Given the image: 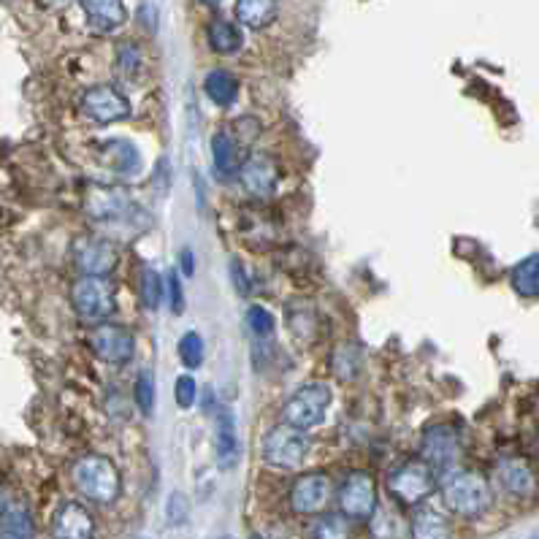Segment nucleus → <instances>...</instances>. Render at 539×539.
Masks as SVG:
<instances>
[{"label":"nucleus","mask_w":539,"mask_h":539,"mask_svg":"<svg viewBox=\"0 0 539 539\" xmlns=\"http://www.w3.org/2000/svg\"><path fill=\"white\" fill-rule=\"evenodd\" d=\"M71 301H74L76 315L82 317L84 323H109V317L117 312V301H114L112 285L106 277H82L76 279L74 290H71Z\"/></svg>","instance_id":"obj_6"},{"label":"nucleus","mask_w":539,"mask_h":539,"mask_svg":"<svg viewBox=\"0 0 539 539\" xmlns=\"http://www.w3.org/2000/svg\"><path fill=\"white\" fill-rule=\"evenodd\" d=\"M182 269H185L187 277H193V271H196V266H193V252L190 250H182Z\"/></svg>","instance_id":"obj_34"},{"label":"nucleus","mask_w":539,"mask_h":539,"mask_svg":"<svg viewBox=\"0 0 539 539\" xmlns=\"http://www.w3.org/2000/svg\"><path fill=\"white\" fill-rule=\"evenodd\" d=\"M74 485L84 499L95 504H114L122 493L120 469L109 456L90 453L74 464Z\"/></svg>","instance_id":"obj_2"},{"label":"nucleus","mask_w":539,"mask_h":539,"mask_svg":"<svg viewBox=\"0 0 539 539\" xmlns=\"http://www.w3.org/2000/svg\"><path fill=\"white\" fill-rule=\"evenodd\" d=\"M179 358L187 369H198L204 363V339L196 331H187L179 339Z\"/></svg>","instance_id":"obj_28"},{"label":"nucleus","mask_w":539,"mask_h":539,"mask_svg":"<svg viewBox=\"0 0 539 539\" xmlns=\"http://www.w3.org/2000/svg\"><path fill=\"white\" fill-rule=\"evenodd\" d=\"M74 261L84 277H109L117 269V247L98 236H84L74 244Z\"/></svg>","instance_id":"obj_12"},{"label":"nucleus","mask_w":539,"mask_h":539,"mask_svg":"<svg viewBox=\"0 0 539 539\" xmlns=\"http://www.w3.org/2000/svg\"><path fill=\"white\" fill-rule=\"evenodd\" d=\"M95 521L79 502L60 504L52 515V539H93Z\"/></svg>","instance_id":"obj_15"},{"label":"nucleus","mask_w":539,"mask_h":539,"mask_svg":"<svg viewBox=\"0 0 539 539\" xmlns=\"http://www.w3.org/2000/svg\"><path fill=\"white\" fill-rule=\"evenodd\" d=\"M309 537L312 539H353V526L350 518H344L342 512H326L317 515L312 526H309Z\"/></svg>","instance_id":"obj_26"},{"label":"nucleus","mask_w":539,"mask_h":539,"mask_svg":"<svg viewBox=\"0 0 539 539\" xmlns=\"http://www.w3.org/2000/svg\"><path fill=\"white\" fill-rule=\"evenodd\" d=\"M214 450H217V464L223 469H231L239 458V437L228 409H217L214 415Z\"/></svg>","instance_id":"obj_17"},{"label":"nucleus","mask_w":539,"mask_h":539,"mask_svg":"<svg viewBox=\"0 0 539 539\" xmlns=\"http://www.w3.org/2000/svg\"><path fill=\"white\" fill-rule=\"evenodd\" d=\"M510 285L521 298L539 301V252H534V255L512 266Z\"/></svg>","instance_id":"obj_22"},{"label":"nucleus","mask_w":539,"mask_h":539,"mask_svg":"<svg viewBox=\"0 0 539 539\" xmlns=\"http://www.w3.org/2000/svg\"><path fill=\"white\" fill-rule=\"evenodd\" d=\"M437 488V472L423 458H407L388 474V493L401 507H418Z\"/></svg>","instance_id":"obj_3"},{"label":"nucleus","mask_w":539,"mask_h":539,"mask_svg":"<svg viewBox=\"0 0 539 539\" xmlns=\"http://www.w3.org/2000/svg\"><path fill=\"white\" fill-rule=\"evenodd\" d=\"M82 9L84 17H87V25L95 33H114L128 19L125 0H82Z\"/></svg>","instance_id":"obj_16"},{"label":"nucleus","mask_w":539,"mask_h":539,"mask_svg":"<svg viewBox=\"0 0 539 539\" xmlns=\"http://www.w3.org/2000/svg\"><path fill=\"white\" fill-rule=\"evenodd\" d=\"M212 160L214 171L220 179L239 177L242 158H239V144L228 131H217L212 139Z\"/></svg>","instance_id":"obj_20"},{"label":"nucleus","mask_w":539,"mask_h":539,"mask_svg":"<svg viewBox=\"0 0 539 539\" xmlns=\"http://www.w3.org/2000/svg\"><path fill=\"white\" fill-rule=\"evenodd\" d=\"M496 483L502 485V491L512 499H531V496H537L539 480L537 472H534V466H531L529 458L523 456H504L496 461Z\"/></svg>","instance_id":"obj_10"},{"label":"nucleus","mask_w":539,"mask_h":539,"mask_svg":"<svg viewBox=\"0 0 539 539\" xmlns=\"http://www.w3.org/2000/svg\"><path fill=\"white\" fill-rule=\"evenodd\" d=\"M223 539H233V537H223Z\"/></svg>","instance_id":"obj_37"},{"label":"nucleus","mask_w":539,"mask_h":539,"mask_svg":"<svg viewBox=\"0 0 539 539\" xmlns=\"http://www.w3.org/2000/svg\"><path fill=\"white\" fill-rule=\"evenodd\" d=\"M209 44L217 55H233V52H239L244 44L242 30L236 28L233 22L228 19H214L212 25H209Z\"/></svg>","instance_id":"obj_25"},{"label":"nucleus","mask_w":539,"mask_h":539,"mask_svg":"<svg viewBox=\"0 0 539 539\" xmlns=\"http://www.w3.org/2000/svg\"><path fill=\"white\" fill-rule=\"evenodd\" d=\"M250 539H263V537H261V534H252V537H250Z\"/></svg>","instance_id":"obj_36"},{"label":"nucleus","mask_w":539,"mask_h":539,"mask_svg":"<svg viewBox=\"0 0 539 539\" xmlns=\"http://www.w3.org/2000/svg\"><path fill=\"white\" fill-rule=\"evenodd\" d=\"M201 3H204V6H217L220 0H201Z\"/></svg>","instance_id":"obj_35"},{"label":"nucleus","mask_w":539,"mask_h":539,"mask_svg":"<svg viewBox=\"0 0 539 539\" xmlns=\"http://www.w3.org/2000/svg\"><path fill=\"white\" fill-rule=\"evenodd\" d=\"M204 93L214 106L228 109V106H233L236 98H239V79H236L231 71H225V68H214V71L206 74Z\"/></svg>","instance_id":"obj_21"},{"label":"nucleus","mask_w":539,"mask_h":539,"mask_svg":"<svg viewBox=\"0 0 539 539\" xmlns=\"http://www.w3.org/2000/svg\"><path fill=\"white\" fill-rule=\"evenodd\" d=\"M450 523L434 507H415L409 518V537L412 539H450Z\"/></svg>","instance_id":"obj_19"},{"label":"nucleus","mask_w":539,"mask_h":539,"mask_svg":"<svg viewBox=\"0 0 539 539\" xmlns=\"http://www.w3.org/2000/svg\"><path fill=\"white\" fill-rule=\"evenodd\" d=\"M139 293H141V304L149 312H155L163 301V279L155 269H144L141 271V282H139Z\"/></svg>","instance_id":"obj_27"},{"label":"nucleus","mask_w":539,"mask_h":539,"mask_svg":"<svg viewBox=\"0 0 539 539\" xmlns=\"http://www.w3.org/2000/svg\"><path fill=\"white\" fill-rule=\"evenodd\" d=\"M290 510L298 515H317L331 499V480L326 472H307L290 485Z\"/></svg>","instance_id":"obj_13"},{"label":"nucleus","mask_w":539,"mask_h":539,"mask_svg":"<svg viewBox=\"0 0 539 539\" xmlns=\"http://www.w3.org/2000/svg\"><path fill=\"white\" fill-rule=\"evenodd\" d=\"M247 326H250L252 334L271 336L277 323H274V315H271L269 309L261 307V304H252V307L247 309Z\"/></svg>","instance_id":"obj_29"},{"label":"nucleus","mask_w":539,"mask_h":539,"mask_svg":"<svg viewBox=\"0 0 539 539\" xmlns=\"http://www.w3.org/2000/svg\"><path fill=\"white\" fill-rule=\"evenodd\" d=\"M90 344H93L95 355L101 361L112 363V366H125L131 363L133 353H136V339L125 326H114V323H101L90 334Z\"/></svg>","instance_id":"obj_11"},{"label":"nucleus","mask_w":539,"mask_h":539,"mask_svg":"<svg viewBox=\"0 0 539 539\" xmlns=\"http://www.w3.org/2000/svg\"><path fill=\"white\" fill-rule=\"evenodd\" d=\"M174 396H177V404L182 409H190L198 399V385L190 374H182L177 380V388H174Z\"/></svg>","instance_id":"obj_33"},{"label":"nucleus","mask_w":539,"mask_h":539,"mask_svg":"<svg viewBox=\"0 0 539 539\" xmlns=\"http://www.w3.org/2000/svg\"><path fill=\"white\" fill-rule=\"evenodd\" d=\"M166 298H168V307H171L174 315H182V312H185V290H182V279H179L177 271H168Z\"/></svg>","instance_id":"obj_31"},{"label":"nucleus","mask_w":539,"mask_h":539,"mask_svg":"<svg viewBox=\"0 0 539 539\" xmlns=\"http://www.w3.org/2000/svg\"><path fill=\"white\" fill-rule=\"evenodd\" d=\"M531 539H539V537H531Z\"/></svg>","instance_id":"obj_38"},{"label":"nucleus","mask_w":539,"mask_h":539,"mask_svg":"<svg viewBox=\"0 0 539 539\" xmlns=\"http://www.w3.org/2000/svg\"><path fill=\"white\" fill-rule=\"evenodd\" d=\"M331 399H334V393H331L326 382H307L285 401L282 418H285L288 426L298 428V431H312L326 420Z\"/></svg>","instance_id":"obj_4"},{"label":"nucleus","mask_w":539,"mask_h":539,"mask_svg":"<svg viewBox=\"0 0 539 539\" xmlns=\"http://www.w3.org/2000/svg\"><path fill=\"white\" fill-rule=\"evenodd\" d=\"M79 109L95 125H114L131 117V101L114 84H95L90 90H84Z\"/></svg>","instance_id":"obj_7"},{"label":"nucleus","mask_w":539,"mask_h":539,"mask_svg":"<svg viewBox=\"0 0 539 539\" xmlns=\"http://www.w3.org/2000/svg\"><path fill=\"white\" fill-rule=\"evenodd\" d=\"M187 512H190V504H187V499L182 496L179 491H174L171 496H168L166 502V518L171 526H182V523L187 521Z\"/></svg>","instance_id":"obj_32"},{"label":"nucleus","mask_w":539,"mask_h":539,"mask_svg":"<svg viewBox=\"0 0 539 539\" xmlns=\"http://www.w3.org/2000/svg\"><path fill=\"white\" fill-rule=\"evenodd\" d=\"M339 512L350 521H369L377 510V483L369 472L355 469L339 485Z\"/></svg>","instance_id":"obj_8"},{"label":"nucleus","mask_w":539,"mask_h":539,"mask_svg":"<svg viewBox=\"0 0 539 539\" xmlns=\"http://www.w3.org/2000/svg\"><path fill=\"white\" fill-rule=\"evenodd\" d=\"M261 456L274 469H298L309 456L307 431H298L288 423L269 428L263 434Z\"/></svg>","instance_id":"obj_5"},{"label":"nucleus","mask_w":539,"mask_h":539,"mask_svg":"<svg viewBox=\"0 0 539 539\" xmlns=\"http://www.w3.org/2000/svg\"><path fill=\"white\" fill-rule=\"evenodd\" d=\"M439 491L447 510L458 518H483L493 507L491 480L474 469H450Z\"/></svg>","instance_id":"obj_1"},{"label":"nucleus","mask_w":539,"mask_h":539,"mask_svg":"<svg viewBox=\"0 0 539 539\" xmlns=\"http://www.w3.org/2000/svg\"><path fill=\"white\" fill-rule=\"evenodd\" d=\"M136 404L144 415H152V409H155V377L149 369L141 372L136 380Z\"/></svg>","instance_id":"obj_30"},{"label":"nucleus","mask_w":539,"mask_h":539,"mask_svg":"<svg viewBox=\"0 0 539 539\" xmlns=\"http://www.w3.org/2000/svg\"><path fill=\"white\" fill-rule=\"evenodd\" d=\"M33 534L30 512L14 499H0V539H33Z\"/></svg>","instance_id":"obj_18"},{"label":"nucleus","mask_w":539,"mask_h":539,"mask_svg":"<svg viewBox=\"0 0 539 539\" xmlns=\"http://www.w3.org/2000/svg\"><path fill=\"white\" fill-rule=\"evenodd\" d=\"M101 155L106 158V163L117 171V174H122V177H131V174H136L139 171V149L133 147L131 141H106L101 147Z\"/></svg>","instance_id":"obj_24"},{"label":"nucleus","mask_w":539,"mask_h":539,"mask_svg":"<svg viewBox=\"0 0 539 539\" xmlns=\"http://www.w3.org/2000/svg\"><path fill=\"white\" fill-rule=\"evenodd\" d=\"M277 17V0H236V19L244 28H269Z\"/></svg>","instance_id":"obj_23"},{"label":"nucleus","mask_w":539,"mask_h":539,"mask_svg":"<svg viewBox=\"0 0 539 539\" xmlns=\"http://www.w3.org/2000/svg\"><path fill=\"white\" fill-rule=\"evenodd\" d=\"M420 458L434 466V472H450L461 458V437L453 426H431L423 431Z\"/></svg>","instance_id":"obj_9"},{"label":"nucleus","mask_w":539,"mask_h":539,"mask_svg":"<svg viewBox=\"0 0 539 539\" xmlns=\"http://www.w3.org/2000/svg\"><path fill=\"white\" fill-rule=\"evenodd\" d=\"M239 179H242L244 190L250 196L266 198L277 190L279 182V168L277 160L266 155V152H252L250 158L242 160V168H239Z\"/></svg>","instance_id":"obj_14"}]
</instances>
